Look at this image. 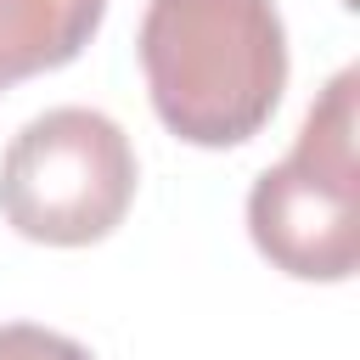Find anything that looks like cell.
<instances>
[{"instance_id":"1","label":"cell","mask_w":360,"mask_h":360,"mask_svg":"<svg viewBox=\"0 0 360 360\" xmlns=\"http://www.w3.org/2000/svg\"><path fill=\"white\" fill-rule=\"evenodd\" d=\"M135 45L163 129L191 146L253 141L287 90L276 0H146Z\"/></svg>"},{"instance_id":"2","label":"cell","mask_w":360,"mask_h":360,"mask_svg":"<svg viewBox=\"0 0 360 360\" xmlns=\"http://www.w3.org/2000/svg\"><path fill=\"white\" fill-rule=\"evenodd\" d=\"M354 101L360 73L343 68L304 112L292 152L270 163L248 191V236L292 281H349L360 264Z\"/></svg>"},{"instance_id":"3","label":"cell","mask_w":360,"mask_h":360,"mask_svg":"<svg viewBox=\"0 0 360 360\" xmlns=\"http://www.w3.org/2000/svg\"><path fill=\"white\" fill-rule=\"evenodd\" d=\"M135 146L96 107H51L0 152V214L45 248L112 236L135 202Z\"/></svg>"},{"instance_id":"4","label":"cell","mask_w":360,"mask_h":360,"mask_svg":"<svg viewBox=\"0 0 360 360\" xmlns=\"http://www.w3.org/2000/svg\"><path fill=\"white\" fill-rule=\"evenodd\" d=\"M101 17L107 0H0V90L68 68Z\"/></svg>"},{"instance_id":"5","label":"cell","mask_w":360,"mask_h":360,"mask_svg":"<svg viewBox=\"0 0 360 360\" xmlns=\"http://www.w3.org/2000/svg\"><path fill=\"white\" fill-rule=\"evenodd\" d=\"M0 360H90V349L51 326L11 321V326H0Z\"/></svg>"}]
</instances>
